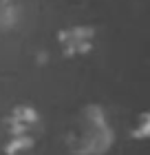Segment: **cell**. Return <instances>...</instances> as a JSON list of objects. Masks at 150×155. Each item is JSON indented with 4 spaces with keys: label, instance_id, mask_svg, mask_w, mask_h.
<instances>
[{
    "label": "cell",
    "instance_id": "obj_1",
    "mask_svg": "<svg viewBox=\"0 0 150 155\" xmlns=\"http://www.w3.org/2000/svg\"><path fill=\"white\" fill-rule=\"evenodd\" d=\"M115 142L102 104L88 102L75 111L64 131V144L73 155H104Z\"/></svg>",
    "mask_w": 150,
    "mask_h": 155
},
{
    "label": "cell",
    "instance_id": "obj_2",
    "mask_svg": "<svg viewBox=\"0 0 150 155\" xmlns=\"http://www.w3.org/2000/svg\"><path fill=\"white\" fill-rule=\"evenodd\" d=\"M40 113L31 104H16L0 120V151L5 155H22L35 146L40 133Z\"/></svg>",
    "mask_w": 150,
    "mask_h": 155
},
{
    "label": "cell",
    "instance_id": "obj_3",
    "mask_svg": "<svg viewBox=\"0 0 150 155\" xmlns=\"http://www.w3.org/2000/svg\"><path fill=\"white\" fill-rule=\"evenodd\" d=\"M97 29L91 25H71L58 31V45L66 58L86 55L95 49Z\"/></svg>",
    "mask_w": 150,
    "mask_h": 155
},
{
    "label": "cell",
    "instance_id": "obj_4",
    "mask_svg": "<svg viewBox=\"0 0 150 155\" xmlns=\"http://www.w3.org/2000/svg\"><path fill=\"white\" fill-rule=\"evenodd\" d=\"M20 7L18 2H0V31H9L18 25Z\"/></svg>",
    "mask_w": 150,
    "mask_h": 155
},
{
    "label": "cell",
    "instance_id": "obj_5",
    "mask_svg": "<svg viewBox=\"0 0 150 155\" xmlns=\"http://www.w3.org/2000/svg\"><path fill=\"white\" fill-rule=\"evenodd\" d=\"M128 135L132 140H146L150 135V113L148 111H139L135 120L130 122V129H128Z\"/></svg>",
    "mask_w": 150,
    "mask_h": 155
},
{
    "label": "cell",
    "instance_id": "obj_6",
    "mask_svg": "<svg viewBox=\"0 0 150 155\" xmlns=\"http://www.w3.org/2000/svg\"><path fill=\"white\" fill-rule=\"evenodd\" d=\"M0 2H18V0H0Z\"/></svg>",
    "mask_w": 150,
    "mask_h": 155
}]
</instances>
